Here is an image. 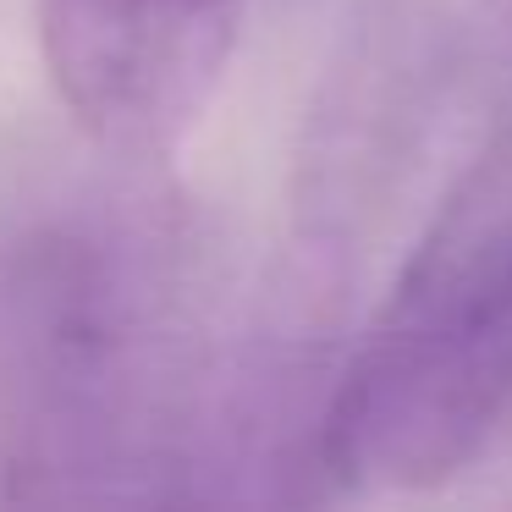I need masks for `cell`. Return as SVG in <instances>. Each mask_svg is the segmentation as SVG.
Returning <instances> with one entry per match:
<instances>
[{
  "instance_id": "cell-1",
  "label": "cell",
  "mask_w": 512,
  "mask_h": 512,
  "mask_svg": "<svg viewBox=\"0 0 512 512\" xmlns=\"http://www.w3.org/2000/svg\"><path fill=\"white\" fill-rule=\"evenodd\" d=\"M210 259L149 199H83L0 243V501L232 496L254 435Z\"/></svg>"
},
{
  "instance_id": "cell-2",
  "label": "cell",
  "mask_w": 512,
  "mask_h": 512,
  "mask_svg": "<svg viewBox=\"0 0 512 512\" xmlns=\"http://www.w3.org/2000/svg\"><path fill=\"white\" fill-rule=\"evenodd\" d=\"M512 430V105L446 182L309 413V496L430 490Z\"/></svg>"
},
{
  "instance_id": "cell-3",
  "label": "cell",
  "mask_w": 512,
  "mask_h": 512,
  "mask_svg": "<svg viewBox=\"0 0 512 512\" xmlns=\"http://www.w3.org/2000/svg\"><path fill=\"white\" fill-rule=\"evenodd\" d=\"M248 0H39L56 100L100 149L149 160L182 144L226 78Z\"/></svg>"
}]
</instances>
